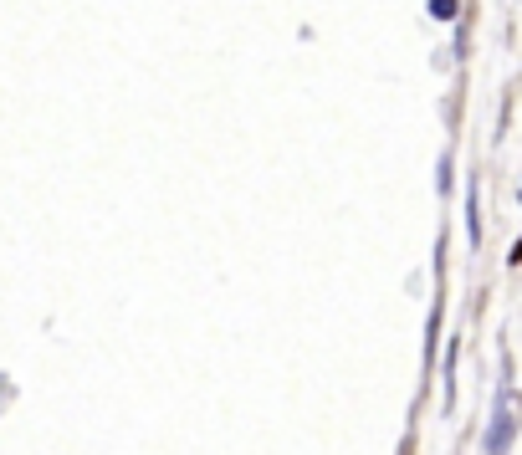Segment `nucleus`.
<instances>
[{
	"label": "nucleus",
	"mask_w": 522,
	"mask_h": 455,
	"mask_svg": "<svg viewBox=\"0 0 522 455\" xmlns=\"http://www.w3.org/2000/svg\"><path fill=\"white\" fill-rule=\"evenodd\" d=\"M512 389H502V409H497V420H492V435H487V455H507L512 445Z\"/></svg>",
	"instance_id": "obj_1"
},
{
	"label": "nucleus",
	"mask_w": 522,
	"mask_h": 455,
	"mask_svg": "<svg viewBox=\"0 0 522 455\" xmlns=\"http://www.w3.org/2000/svg\"><path fill=\"white\" fill-rule=\"evenodd\" d=\"M430 16H441V21H451V16H456V0H430Z\"/></svg>",
	"instance_id": "obj_2"
}]
</instances>
